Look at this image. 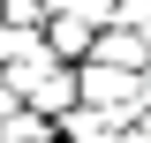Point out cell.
Segmentation results:
<instances>
[{
  "label": "cell",
  "mask_w": 151,
  "mask_h": 143,
  "mask_svg": "<svg viewBox=\"0 0 151 143\" xmlns=\"http://www.w3.org/2000/svg\"><path fill=\"white\" fill-rule=\"evenodd\" d=\"M113 15H121V23H136V30L151 38V0H113Z\"/></svg>",
  "instance_id": "cell-6"
},
{
  "label": "cell",
  "mask_w": 151,
  "mask_h": 143,
  "mask_svg": "<svg viewBox=\"0 0 151 143\" xmlns=\"http://www.w3.org/2000/svg\"><path fill=\"white\" fill-rule=\"evenodd\" d=\"M0 136H8V143H53V121H38V113H8Z\"/></svg>",
  "instance_id": "cell-4"
},
{
  "label": "cell",
  "mask_w": 151,
  "mask_h": 143,
  "mask_svg": "<svg viewBox=\"0 0 151 143\" xmlns=\"http://www.w3.org/2000/svg\"><path fill=\"white\" fill-rule=\"evenodd\" d=\"M136 143H151V113H144V121H136Z\"/></svg>",
  "instance_id": "cell-7"
},
{
  "label": "cell",
  "mask_w": 151,
  "mask_h": 143,
  "mask_svg": "<svg viewBox=\"0 0 151 143\" xmlns=\"http://www.w3.org/2000/svg\"><path fill=\"white\" fill-rule=\"evenodd\" d=\"M68 23H113V0H53Z\"/></svg>",
  "instance_id": "cell-5"
},
{
  "label": "cell",
  "mask_w": 151,
  "mask_h": 143,
  "mask_svg": "<svg viewBox=\"0 0 151 143\" xmlns=\"http://www.w3.org/2000/svg\"><path fill=\"white\" fill-rule=\"evenodd\" d=\"M91 53H98V68H144V38L136 30H113V38H91Z\"/></svg>",
  "instance_id": "cell-1"
},
{
  "label": "cell",
  "mask_w": 151,
  "mask_h": 143,
  "mask_svg": "<svg viewBox=\"0 0 151 143\" xmlns=\"http://www.w3.org/2000/svg\"><path fill=\"white\" fill-rule=\"evenodd\" d=\"M76 143H121V113H68Z\"/></svg>",
  "instance_id": "cell-3"
},
{
  "label": "cell",
  "mask_w": 151,
  "mask_h": 143,
  "mask_svg": "<svg viewBox=\"0 0 151 143\" xmlns=\"http://www.w3.org/2000/svg\"><path fill=\"white\" fill-rule=\"evenodd\" d=\"M76 83L91 90V98H113V106H129V98H136V75H129V68H98V60L76 75Z\"/></svg>",
  "instance_id": "cell-2"
},
{
  "label": "cell",
  "mask_w": 151,
  "mask_h": 143,
  "mask_svg": "<svg viewBox=\"0 0 151 143\" xmlns=\"http://www.w3.org/2000/svg\"><path fill=\"white\" fill-rule=\"evenodd\" d=\"M144 90H151V68H144Z\"/></svg>",
  "instance_id": "cell-8"
}]
</instances>
